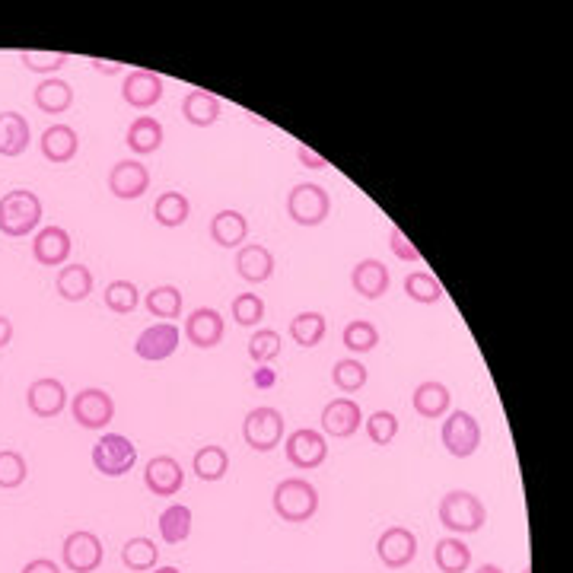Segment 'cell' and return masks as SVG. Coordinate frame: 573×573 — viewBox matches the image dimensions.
Listing matches in <instances>:
<instances>
[{
	"label": "cell",
	"mask_w": 573,
	"mask_h": 573,
	"mask_svg": "<svg viewBox=\"0 0 573 573\" xmlns=\"http://www.w3.org/2000/svg\"><path fill=\"white\" fill-rule=\"evenodd\" d=\"M42 223V198L29 188H13L0 198V233L10 239L29 236Z\"/></svg>",
	"instance_id": "obj_1"
},
{
	"label": "cell",
	"mask_w": 573,
	"mask_h": 573,
	"mask_svg": "<svg viewBox=\"0 0 573 573\" xmlns=\"http://www.w3.org/2000/svg\"><path fill=\"white\" fill-rule=\"evenodd\" d=\"M271 507L284 523H309L319 513V491L306 478H284L271 494Z\"/></svg>",
	"instance_id": "obj_2"
},
{
	"label": "cell",
	"mask_w": 573,
	"mask_h": 573,
	"mask_svg": "<svg viewBox=\"0 0 573 573\" xmlns=\"http://www.w3.org/2000/svg\"><path fill=\"white\" fill-rule=\"evenodd\" d=\"M437 516H440V526L453 535H475L488 523V510H484L481 497H475L472 491L443 494Z\"/></svg>",
	"instance_id": "obj_3"
},
{
	"label": "cell",
	"mask_w": 573,
	"mask_h": 573,
	"mask_svg": "<svg viewBox=\"0 0 573 573\" xmlns=\"http://www.w3.org/2000/svg\"><path fill=\"white\" fill-rule=\"evenodd\" d=\"M287 214L297 227H319L332 214V195L316 182H300L287 195Z\"/></svg>",
	"instance_id": "obj_4"
},
{
	"label": "cell",
	"mask_w": 573,
	"mask_h": 573,
	"mask_svg": "<svg viewBox=\"0 0 573 573\" xmlns=\"http://www.w3.org/2000/svg\"><path fill=\"white\" fill-rule=\"evenodd\" d=\"M284 427H287V421L277 408H271V405L252 408L246 414V421H242V440H246V446H252L255 453H271V449L281 446Z\"/></svg>",
	"instance_id": "obj_5"
},
{
	"label": "cell",
	"mask_w": 573,
	"mask_h": 573,
	"mask_svg": "<svg viewBox=\"0 0 573 573\" xmlns=\"http://www.w3.org/2000/svg\"><path fill=\"white\" fill-rule=\"evenodd\" d=\"M93 468L106 478H121L137 465V446L125 433H102L99 443L93 446Z\"/></svg>",
	"instance_id": "obj_6"
},
{
	"label": "cell",
	"mask_w": 573,
	"mask_h": 573,
	"mask_svg": "<svg viewBox=\"0 0 573 573\" xmlns=\"http://www.w3.org/2000/svg\"><path fill=\"white\" fill-rule=\"evenodd\" d=\"M440 440L453 459H468L475 456L481 446V424L475 414L468 411H449L440 427Z\"/></svg>",
	"instance_id": "obj_7"
},
{
	"label": "cell",
	"mask_w": 573,
	"mask_h": 573,
	"mask_svg": "<svg viewBox=\"0 0 573 573\" xmlns=\"http://www.w3.org/2000/svg\"><path fill=\"white\" fill-rule=\"evenodd\" d=\"M106 558V548H102L99 535L90 529H77L64 538L61 545V561L71 573H96Z\"/></svg>",
	"instance_id": "obj_8"
},
{
	"label": "cell",
	"mask_w": 573,
	"mask_h": 573,
	"mask_svg": "<svg viewBox=\"0 0 573 573\" xmlns=\"http://www.w3.org/2000/svg\"><path fill=\"white\" fill-rule=\"evenodd\" d=\"M71 414L83 430H102L115 418V398L106 389H96V386L80 389L71 402Z\"/></svg>",
	"instance_id": "obj_9"
},
{
	"label": "cell",
	"mask_w": 573,
	"mask_h": 573,
	"mask_svg": "<svg viewBox=\"0 0 573 573\" xmlns=\"http://www.w3.org/2000/svg\"><path fill=\"white\" fill-rule=\"evenodd\" d=\"M284 453H287V462L293 468H300V472H312V468H319L328 459V440H325L322 430L300 427L287 437Z\"/></svg>",
	"instance_id": "obj_10"
},
{
	"label": "cell",
	"mask_w": 573,
	"mask_h": 573,
	"mask_svg": "<svg viewBox=\"0 0 573 573\" xmlns=\"http://www.w3.org/2000/svg\"><path fill=\"white\" fill-rule=\"evenodd\" d=\"M376 554L389 570H402L418 558V535L405 526H389L376 538Z\"/></svg>",
	"instance_id": "obj_11"
},
{
	"label": "cell",
	"mask_w": 573,
	"mask_h": 573,
	"mask_svg": "<svg viewBox=\"0 0 573 573\" xmlns=\"http://www.w3.org/2000/svg\"><path fill=\"white\" fill-rule=\"evenodd\" d=\"M319 424H322V433H325V437L347 440V437H354V433L360 430V424H363V411H360V405L354 402V398L341 395V398H332V402H328V405L322 408Z\"/></svg>",
	"instance_id": "obj_12"
},
{
	"label": "cell",
	"mask_w": 573,
	"mask_h": 573,
	"mask_svg": "<svg viewBox=\"0 0 573 573\" xmlns=\"http://www.w3.org/2000/svg\"><path fill=\"white\" fill-rule=\"evenodd\" d=\"M144 484L153 497H176L185 488V468L172 456H153L144 465Z\"/></svg>",
	"instance_id": "obj_13"
},
{
	"label": "cell",
	"mask_w": 573,
	"mask_h": 573,
	"mask_svg": "<svg viewBox=\"0 0 573 573\" xmlns=\"http://www.w3.org/2000/svg\"><path fill=\"white\" fill-rule=\"evenodd\" d=\"M176 351H179V328L172 322H156V325L144 328L134 341V354L150 363L169 360Z\"/></svg>",
	"instance_id": "obj_14"
},
{
	"label": "cell",
	"mask_w": 573,
	"mask_h": 573,
	"mask_svg": "<svg viewBox=\"0 0 573 573\" xmlns=\"http://www.w3.org/2000/svg\"><path fill=\"white\" fill-rule=\"evenodd\" d=\"M150 188V169L141 160H118L109 172V191L121 201L144 198Z\"/></svg>",
	"instance_id": "obj_15"
},
{
	"label": "cell",
	"mask_w": 573,
	"mask_h": 573,
	"mask_svg": "<svg viewBox=\"0 0 573 573\" xmlns=\"http://www.w3.org/2000/svg\"><path fill=\"white\" fill-rule=\"evenodd\" d=\"M26 405L29 411L36 414L42 421H51L58 418V414L67 408V389L61 379H51V376H42L36 379L32 386L26 389Z\"/></svg>",
	"instance_id": "obj_16"
},
{
	"label": "cell",
	"mask_w": 573,
	"mask_h": 573,
	"mask_svg": "<svg viewBox=\"0 0 573 573\" xmlns=\"http://www.w3.org/2000/svg\"><path fill=\"white\" fill-rule=\"evenodd\" d=\"M223 332H227V322L214 309V306H198L191 309V316L185 319V338L201 347V351H211L223 341Z\"/></svg>",
	"instance_id": "obj_17"
},
{
	"label": "cell",
	"mask_w": 573,
	"mask_h": 573,
	"mask_svg": "<svg viewBox=\"0 0 573 573\" xmlns=\"http://www.w3.org/2000/svg\"><path fill=\"white\" fill-rule=\"evenodd\" d=\"M163 93H166V83L160 74H153V71H131L125 77V83H121V99H125L128 106L137 112L153 109L156 102L163 99Z\"/></svg>",
	"instance_id": "obj_18"
},
{
	"label": "cell",
	"mask_w": 573,
	"mask_h": 573,
	"mask_svg": "<svg viewBox=\"0 0 573 573\" xmlns=\"http://www.w3.org/2000/svg\"><path fill=\"white\" fill-rule=\"evenodd\" d=\"M74 252V242L71 233L64 227H42L32 239V258L42 265V268H61L67 265V258Z\"/></svg>",
	"instance_id": "obj_19"
},
{
	"label": "cell",
	"mask_w": 573,
	"mask_h": 573,
	"mask_svg": "<svg viewBox=\"0 0 573 573\" xmlns=\"http://www.w3.org/2000/svg\"><path fill=\"white\" fill-rule=\"evenodd\" d=\"M389 284H392V274H389L386 262H379V258H363V262H357L351 271V287L363 300L386 297Z\"/></svg>",
	"instance_id": "obj_20"
},
{
	"label": "cell",
	"mask_w": 573,
	"mask_h": 573,
	"mask_svg": "<svg viewBox=\"0 0 573 573\" xmlns=\"http://www.w3.org/2000/svg\"><path fill=\"white\" fill-rule=\"evenodd\" d=\"M236 271H239L242 281H249V284L271 281V274H274V255H271V249L262 246V242L239 246V252H236Z\"/></svg>",
	"instance_id": "obj_21"
},
{
	"label": "cell",
	"mask_w": 573,
	"mask_h": 573,
	"mask_svg": "<svg viewBox=\"0 0 573 573\" xmlns=\"http://www.w3.org/2000/svg\"><path fill=\"white\" fill-rule=\"evenodd\" d=\"M449 405H453V395H449V389L443 386V382H437V379L421 382V386L414 389V395H411V408H414V414H418V418H424V421L446 418Z\"/></svg>",
	"instance_id": "obj_22"
},
{
	"label": "cell",
	"mask_w": 573,
	"mask_h": 573,
	"mask_svg": "<svg viewBox=\"0 0 573 573\" xmlns=\"http://www.w3.org/2000/svg\"><path fill=\"white\" fill-rule=\"evenodd\" d=\"M39 147H42V156H45L48 163L64 166V163H71L74 156H77V150H80V134H77L71 125H51V128L42 131Z\"/></svg>",
	"instance_id": "obj_23"
},
{
	"label": "cell",
	"mask_w": 573,
	"mask_h": 573,
	"mask_svg": "<svg viewBox=\"0 0 573 573\" xmlns=\"http://www.w3.org/2000/svg\"><path fill=\"white\" fill-rule=\"evenodd\" d=\"M32 141V131H29V121L20 112H0V156H23L26 147Z\"/></svg>",
	"instance_id": "obj_24"
},
{
	"label": "cell",
	"mask_w": 573,
	"mask_h": 573,
	"mask_svg": "<svg viewBox=\"0 0 573 573\" xmlns=\"http://www.w3.org/2000/svg\"><path fill=\"white\" fill-rule=\"evenodd\" d=\"M246 236H249V220L239 211H233V207L217 211L211 217V239L220 249H239L242 242H246Z\"/></svg>",
	"instance_id": "obj_25"
},
{
	"label": "cell",
	"mask_w": 573,
	"mask_h": 573,
	"mask_svg": "<svg viewBox=\"0 0 573 573\" xmlns=\"http://www.w3.org/2000/svg\"><path fill=\"white\" fill-rule=\"evenodd\" d=\"M32 99H36V109L45 115H61L74 106V90L71 83L61 77H45L36 90H32Z\"/></svg>",
	"instance_id": "obj_26"
},
{
	"label": "cell",
	"mask_w": 573,
	"mask_h": 573,
	"mask_svg": "<svg viewBox=\"0 0 573 573\" xmlns=\"http://www.w3.org/2000/svg\"><path fill=\"white\" fill-rule=\"evenodd\" d=\"M182 115L195 128H214L220 118V99L207 90H188L182 99Z\"/></svg>",
	"instance_id": "obj_27"
},
{
	"label": "cell",
	"mask_w": 573,
	"mask_h": 573,
	"mask_svg": "<svg viewBox=\"0 0 573 573\" xmlns=\"http://www.w3.org/2000/svg\"><path fill=\"white\" fill-rule=\"evenodd\" d=\"M125 144L128 150H134L137 156H147V153H156L163 147V125L156 121L153 115H137L131 121V128L125 134Z\"/></svg>",
	"instance_id": "obj_28"
},
{
	"label": "cell",
	"mask_w": 573,
	"mask_h": 573,
	"mask_svg": "<svg viewBox=\"0 0 573 573\" xmlns=\"http://www.w3.org/2000/svg\"><path fill=\"white\" fill-rule=\"evenodd\" d=\"M433 564L440 567V573H465L472 567V548L459 535H446L433 545Z\"/></svg>",
	"instance_id": "obj_29"
},
{
	"label": "cell",
	"mask_w": 573,
	"mask_h": 573,
	"mask_svg": "<svg viewBox=\"0 0 573 573\" xmlns=\"http://www.w3.org/2000/svg\"><path fill=\"white\" fill-rule=\"evenodd\" d=\"M55 287L61 293V300L83 303L93 293V271L86 265H64L55 277Z\"/></svg>",
	"instance_id": "obj_30"
},
{
	"label": "cell",
	"mask_w": 573,
	"mask_h": 573,
	"mask_svg": "<svg viewBox=\"0 0 573 573\" xmlns=\"http://www.w3.org/2000/svg\"><path fill=\"white\" fill-rule=\"evenodd\" d=\"M191 523H195V516L185 507V503H169V507L160 513V538L166 545H182L188 542L191 535Z\"/></svg>",
	"instance_id": "obj_31"
},
{
	"label": "cell",
	"mask_w": 573,
	"mask_h": 573,
	"mask_svg": "<svg viewBox=\"0 0 573 573\" xmlns=\"http://www.w3.org/2000/svg\"><path fill=\"white\" fill-rule=\"evenodd\" d=\"M191 472H195L201 481H220V478H227L230 472V453L223 446L211 443V446H201L195 459H191Z\"/></svg>",
	"instance_id": "obj_32"
},
{
	"label": "cell",
	"mask_w": 573,
	"mask_h": 573,
	"mask_svg": "<svg viewBox=\"0 0 573 573\" xmlns=\"http://www.w3.org/2000/svg\"><path fill=\"white\" fill-rule=\"evenodd\" d=\"M188 214H191V201L182 195V191H163V195L156 198V204H153V220L166 230L182 227V223L188 220Z\"/></svg>",
	"instance_id": "obj_33"
},
{
	"label": "cell",
	"mask_w": 573,
	"mask_h": 573,
	"mask_svg": "<svg viewBox=\"0 0 573 573\" xmlns=\"http://www.w3.org/2000/svg\"><path fill=\"white\" fill-rule=\"evenodd\" d=\"M121 564L134 573L156 570V564H160V548H156L153 538H144V535L128 538L125 548H121Z\"/></svg>",
	"instance_id": "obj_34"
},
{
	"label": "cell",
	"mask_w": 573,
	"mask_h": 573,
	"mask_svg": "<svg viewBox=\"0 0 573 573\" xmlns=\"http://www.w3.org/2000/svg\"><path fill=\"white\" fill-rule=\"evenodd\" d=\"M144 306L150 309L153 319H163V322H172L182 316V290L172 287V284H163V287H153L147 293Z\"/></svg>",
	"instance_id": "obj_35"
},
{
	"label": "cell",
	"mask_w": 573,
	"mask_h": 573,
	"mask_svg": "<svg viewBox=\"0 0 573 573\" xmlns=\"http://www.w3.org/2000/svg\"><path fill=\"white\" fill-rule=\"evenodd\" d=\"M325 332H328V322H325L322 312H312V309H309V312H300V316L290 319V338L297 341L300 347H316V344H322Z\"/></svg>",
	"instance_id": "obj_36"
},
{
	"label": "cell",
	"mask_w": 573,
	"mask_h": 573,
	"mask_svg": "<svg viewBox=\"0 0 573 573\" xmlns=\"http://www.w3.org/2000/svg\"><path fill=\"white\" fill-rule=\"evenodd\" d=\"M367 379H370V373L357 357H341L332 367V382H335V389L344 392V395L360 392L363 386H367Z\"/></svg>",
	"instance_id": "obj_37"
},
{
	"label": "cell",
	"mask_w": 573,
	"mask_h": 573,
	"mask_svg": "<svg viewBox=\"0 0 573 573\" xmlns=\"http://www.w3.org/2000/svg\"><path fill=\"white\" fill-rule=\"evenodd\" d=\"M341 344H344L354 357H357V354H370L373 347L379 344V328H376L373 322H367V319H354V322L344 325Z\"/></svg>",
	"instance_id": "obj_38"
},
{
	"label": "cell",
	"mask_w": 573,
	"mask_h": 573,
	"mask_svg": "<svg viewBox=\"0 0 573 573\" xmlns=\"http://www.w3.org/2000/svg\"><path fill=\"white\" fill-rule=\"evenodd\" d=\"M405 293H408V300H414V303L433 306V303L443 300V284L427 271H411L405 277Z\"/></svg>",
	"instance_id": "obj_39"
},
{
	"label": "cell",
	"mask_w": 573,
	"mask_h": 573,
	"mask_svg": "<svg viewBox=\"0 0 573 573\" xmlns=\"http://www.w3.org/2000/svg\"><path fill=\"white\" fill-rule=\"evenodd\" d=\"M102 303H106V309L118 312V316H128V312L141 306V290H137L131 281H112L106 287V293H102Z\"/></svg>",
	"instance_id": "obj_40"
},
{
	"label": "cell",
	"mask_w": 573,
	"mask_h": 573,
	"mask_svg": "<svg viewBox=\"0 0 573 573\" xmlns=\"http://www.w3.org/2000/svg\"><path fill=\"white\" fill-rule=\"evenodd\" d=\"M20 61H23L26 71L51 77L55 71H61L67 61H71V55H64V51H36V48H26V51H20Z\"/></svg>",
	"instance_id": "obj_41"
},
{
	"label": "cell",
	"mask_w": 573,
	"mask_h": 573,
	"mask_svg": "<svg viewBox=\"0 0 573 573\" xmlns=\"http://www.w3.org/2000/svg\"><path fill=\"white\" fill-rule=\"evenodd\" d=\"M29 475V465L26 459L16 453V449H0V488L4 491H13L20 488Z\"/></svg>",
	"instance_id": "obj_42"
},
{
	"label": "cell",
	"mask_w": 573,
	"mask_h": 573,
	"mask_svg": "<svg viewBox=\"0 0 573 573\" xmlns=\"http://www.w3.org/2000/svg\"><path fill=\"white\" fill-rule=\"evenodd\" d=\"M281 335L274 332V328H258V332L249 338V357L255 363H271L274 357H281Z\"/></svg>",
	"instance_id": "obj_43"
},
{
	"label": "cell",
	"mask_w": 573,
	"mask_h": 573,
	"mask_svg": "<svg viewBox=\"0 0 573 573\" xmlns=\"http://www.w3.org/2000/svg\"><path fill=\"white\" fill-rule=\"evenodd\" d=\"M363 424H367V437L373 446H389L398 437V418L392 411H373Z\"/></svg>",
	"instance_id": "obj_44"
},
{
	"label": "cell",
	"mask_w": 573,
	"mask_h": 573,
	"mask_svg": "<svg viewBox=\"0 0 573 573\" xmlns=\"http://www.w3.org/2000/svg\"><path fill=\"white\" fill-rule=\"evenodd\" d=\"M233 319L242 328H255L265 319V300L258 297V293H239L233 300Z\"/></svg>",
	"instance_id": "obj_45"
},
{
	"label": "cell",
	"mask_w": 573,
	"mask_h": 573,
	"mask_svg": "<svg viewBox=\"0 0 573 573\" xmlns=\"http://www.w3.org/2000/svg\"><path fill=\"white\" fill-rule=\"evenodd\" d=\"M389 249H392V255L395 258H402V262H411V265H418L421 262V252H418V246L398 230V227H392L389 230Z\"/></svg>",
	"instance_id": "obj_46"
},
{
	"label": "cell",
	"mask_w": 573,
	"mask_h": 573,
	"mask_svg": "<svg viewBox=\"0 0 573 573\" xmlns=\"http://www.w3.org/2000/svg\"><path fill=\"white\" fill-rule=\"evenodd\" d=\"M297 156H300V163L303 166H309V169H325L328 166V160L322 153H316L312 147H297Z\"/></svg>",
	"instance_id": "obj_47"
},
{
	"label": "cell",
	"mask_w": 573,
	"mask_h": 573,
	"mask_svg": "<svg viewBox=\"0 0 573 573\" xmlns=\"http://www.w3.org/2000/svg\"><path fill=\"white\" fill-rule=\"evenodd\" d=\"M20 573H61V567L48 558H36V561H29Z\"/></svg>",
	"instance_id": "obj_48"
},
{
	"label": "cell",
	"mask_w": 573,
	"mask_h": 573,
	"mask_svg": "<svg viewBox=\"0 0 573 573\" xmlns=\"http://www.w3.org/2000/svg\"><path fill=\"white\" fill-rule=\"evenodd\" d=\"M13 341V322L7 316H0V351Z\"/></svg>",
	"instance_id": "obj_49"
},
{
	"label": "cell",
	"mask_w": 573,
	"mask_h": 573,
	"mask_svg": "<svg viewBox=\"0 0 573 573\" xmlns=\"http://www.w3.org/2000/svg\"><path fill=\"white\" fill-rule=\"evenodd\" d=\"M93 67L99 74H121V64H115V61H93Z\"/></svg>",
	"instance_id": "obj_50"
},
{
	"label": "cell",
	"mask_w": 573,
	"mask_h": 573,
	"mask_svg": "<svg viewBox=\"0 0 573 573\" xmlns=\"http://www.w3.org/2000/svg\"><path fill=\"white\" fill-rule=\"evenodd\" d=\"M255 382H258V386H271V382H274V376H271L268 370H258Z\"/></svg>",
	"instance_id": "obj_51"
},
{
	"label": "cell",
	"mask_w": 573,
	"mask_h": 573,
	"mask_svg": "<svg viewBox=\"0 0 573 573\" xmlns=\"http://www.w3.org/2000/svg\"><path fill=\"white\" fill-rule=\"evenodd\" d=\"M475 573H503V567L500 564H481Z\"/></svg>",
	"instance_id": "obj_52"
},
{
	"label": "cell",
	"mask_w": 573,
	"mask_h": 573,
	"mask_svg": "<svg viewBox=\"0 0 573 573\" xmlns=\"http://www.w3.org/2000/svg\"><path fill=\"white\" fill-rule=\"evenodd\" d=\"M153 573H182V570H179V567H169V564H166V567H156Z\"/></svg>",
	"instance_id": "obj_53"
}]
</instances>
